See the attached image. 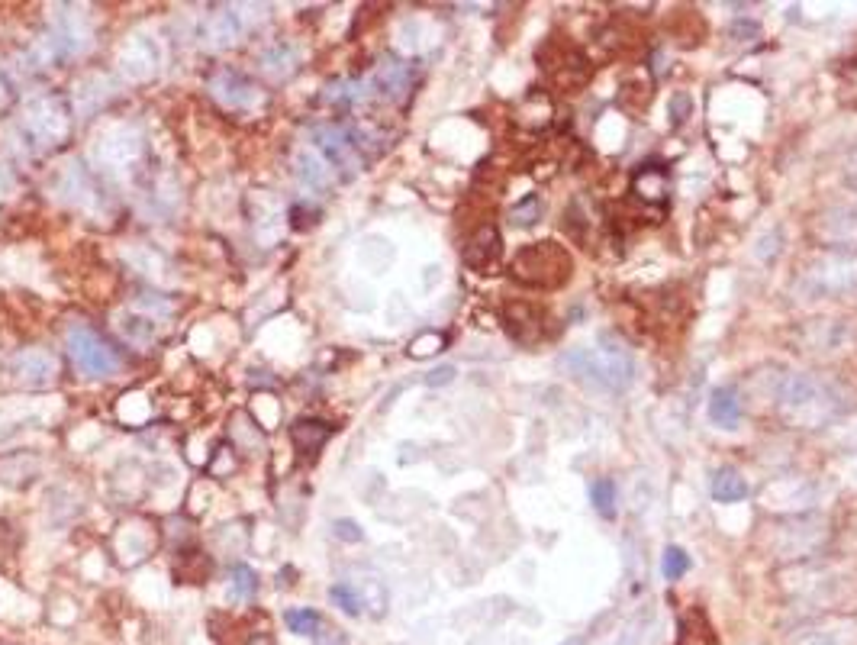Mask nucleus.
I'll return each mask as SVG.
<instances>
[{
  "mask_svg": "<svg viewBox=\"0 0 857 645\" xmlns=\"http://www.w3.org/2000/svg\"><path fill=\"white\" fill-rule=\"evenodd\" d=\"M558 368L568 378L587 381L593 387L619 394L632 384L635 362H632V352L626 349V342H619L613 333H603L597 349H574L568 355H561Z\"/></svg>",
  "mask_w": 857,
  "mask_h": 645,
  "instance_id": "nucleus-2",
  "label": "nucleus"
},
{
  "mask_svg": "<svg viewBox=\"0 0 857 645\" xmlns=\"http://www.w3.org/2000/svg\"><path fill=\"white\" fill-rule=\"evenodd\" d=\"M452 378H455V368H452V365H442V368L429 371V375H426V384H432V387H435V384H448Z\"/></svg>",
  "mask_w": 857,
  "mask_h": 645,
  "instance_id": "nucleus-37",
  "label": "nucleus"
},
{
  "mask_svg": "<svg viewBox=\"0 0 857 645\" xmlns=\"http://www.w3.org/2000/svg\"><path fill=\"white\" fill-rule=\"evenodd\" d=\"M848 181L857 188V149L851 152V159H848Z\"/></svg>",
  "mask_w": 857,
  "mask_h": 645,
  "instance_id": "nucleus-38",
  "label": "nucleus"
},
{
  "mask_svg": "<svg viewBox=\"0 0 857 645\" xmlns=\"http://www.w3.org/2000/svg\"><path fill=\"white\" fill-rule=\"evenodd\" d=\"M584 642H587V636H577V639H568L564 645H584Z\"/></svg>",
  "mask_w": 857,
  "mask_h": 645,
  "instance_id": "nucleus-39",
  "label": "nucleus"
},
{
  "mask_svg": "<svg viewBox=\"0 0 857 645\" xmlns=\"http://www.w3.org/2000/svg\"><path fill=\"white\" fill-rule=\"evenodd\" d=\"M26 129L39 142H52L65 133V113L55 104H49V100H39V104H33L26 110Z\"/></svg>",
  "mask_w": 857,
  "mask_h": 645,
  "instance_id": "nucleus-12",
  "label": "nucleus"
},
{
  "mask_svg": "<svg viewBox=\"0 0 857 645\" xmlns=\"http://www.w3.org/2000/svg\"><path fill=\"white\" fill-rule=\"evenodd\" d=\"M210 91L223 107H232V110H252L261 104V91L255 88V81H249L242 71H232V68L216 71L210 78Z\"/></svg>",
  "mask_w": 857,
  "mask_h": 645,
  "instance_id": "nucleus-7",
  "label": "nucleus"
},
{
  "mask_svg": "<svg viewBox=\"0 0 857 645\" xmlns=\"http://www.w3.org/2000/svg\"><path fill=\"white\" fill-rule=\"evenodd\" d=\"M690 110H693L690 94H687V91H677L674 100H671V117H674V123H684V120L690 117Z\"/></svg>",
  "mask_w": 857,
  "mask_h": 645,
  "instance_id": "nucleus-33",
  "label": "nucleus"
},
{
  "mask_svg": "<svg viewBox=\"0 0 857 645\" xmlns=\"http://www.w3.org/2000/svg\"><path fill=\"white\" fill-rule=\"evenodd\" d=\"M294 168H297L300 184L307 191H326L329 188V165H326V159H319L316 152H310V149L297 152Z\"/></svg>",
  "mask_w": 857,
  "mask_h": 645,
  "instance_id": "nucleus-17",
  "label": "nucleus"
},
{
  "mask_svg": "<svg viewBox=\"0 0 857 645\" xmlns=\"http://www.w3.org/2000/svg\"><path fill=\"white\" fill-rule=\"evenodd\" d=\"M506 329H510V336L516 342H522V346H532V342H539L545 336V313L529 304V300H513V304H506Z\"/></svg>",
  "mask_w": 857,
  "mask_h": 645,
  "instance_id": "nucleus-8",
  "label": "nucleus"
},
{
  "mask_svg": "<svg viewBox=\"0 0 857 645\" xmlns=\"http://www.w3.org/2000/svg\"><path fill=\"white\" fill-rule=\"evenodd\" d=\"M68 352H71V362L91 378H107L120 368L116 352L97 333H91L87 326H75L68 333Z\"/></svg>",
  "mask_w": 857,
  "mask_h": 645,
  "instance_id": "nucleus-6",
  "label": "nucleus"
},
{
  "mask_svg": "<svg viewBox=\"0 0 857 645\" xmlns=\"http://www.w3.org/2000/svg\"><path fill=\"white\" fill-rule=\"evenodd\" d=\"M632 197L645 207H664L671 197V175L664 165H642L632 175Z\"/></svg>",
  "mask_w": 857,
  "mask_h": 645,
  "instance_id": "nucleus-9",
  "label": "nucleus"
},
{
  "mask_svg": "<svg viewBox=\"0 0 857 645\" xmlns=\"http://www.w3.org/2000/svg\"><path fill=\"white\" fill-rule=\"evenodd\" d=\"M371 88L387 97V100H406V94H410L413 88V71L406 62L400 59H384L381 65L374 68V75L368 78Z\"/></svg>",
  "mask_w": 857,
  "mask_h": 645,
  "instance_id": "nucleus-10",
  "label": "nucleus"
},
{
  "mask_svg": "<svg viewBox=\"0 0 857 645\" xmlns=\"http://www.w3.org/2000/svg\"><path fill=\"white\" fill-rule=\"evenodd\" d=\"M857 639V623L851 620H832V623H819L806 629V633L796 639V645H854Z\"/></svg>",
  "mask_w": 857,
  "mask_h": 645,
  "instance_id": "nucleus-15",
  "label": "nucleus"
},
{
  "mask_svg": "<svg viewBox=\"0 0 857 645\" xmlns=\"http://www.w3.org/2000/svg\"><path fill=\"white\" fill-rule=\"evenodd\" d=\"M284 623L294 636H316L323 629V616H319L313 607H297L284 613Z\"/></svg>",
  "mask_w": 857,
  "mask_h": 645,
  "instance_id": "nucleus-23",
  "label": "nucleus"
},
{
  "mask_svg": "<svg viewBox=\"0 0 857 645\" xmlns=\"http://www.w3.org/2000/svg\"><path fill=\"white\" fill-rule=\"evenodd\" d=\"M551 62L555 65H545V71L551 75V81H558L561 88H568V91L580 88V84L590 78V62L577 49H564L561 59L551 55Z\"/></svg>",
  "mask_w": 857,
  "mask_h": 645,
  "instance_id": "nucleus-13",
  "label": "nucleus"
},
{
  "mask_svg": "<svg viewBox=\"0 0 857 645\" xmlns=\"http://www.w3.org/2000/svg\"><path fill=\"white\" fill-rule=\"evenodd\" d=\"M713 497L719 504H738V500L748 497V481L735 468H719L713 478Z\"/></svg>",
  "mask_w": 857,
  "mask_h": 645,
  "instance_id": "nucleus-20",
  "label": "nucleus"
},
{
  "mask_svg": "<svg viewBox=\"0 0 857 645\" xmlns=\"http://www.w3.org/2000/svg\"><path fill=\"white\" fill-rule=\"evenodd\" d=\"M261 68H265L271 78H287L290 71L297 68V49L287 46V42H278V46H271L261 55Z\"/></svg>",
  "mask_w": 857,
  "mask_h": 645,
  "instance_id": "nucleus-21",
  "label": "nucleus"
},
{
  "mask_svg": "<svg viewBox=\"0 0 857 645\" xmlns=\"http://www.w3.org/2000/svg\"><path fill=\"white\" fill-rule=\"evenodd\" d=\"M332 536L342 539V542H361V539H365V533H361V526L355 520H336V523H332Z\"/></svg>",
  "mask_w": 857,
  "mask_h": 645,
  "instance_id": "nucleus-32",
  "label": "nucleus"
},
{
  "mask_svg": "<svg viewBox=\"0 0 857 645\" xmlns=\"http://www.w3.org/2000/svg\"><path fill=\"white\" fill-rule=\"evenodd\" d=\"M497 258H500V233H497V226H490V223L477 226L471 233V239H468V246H464V265L474 268V271H487V268L497 265Z\"/></svg>",
  "mask_w": 857,
  "mask_h": 645,
  "instance_id": "nucleus-11",
  "label": "nucleus"
},
{
  "mask_svg": "<svg viewBox=\"0 0 857 645\" xmlns=\"http://www.w3.org/2000/svg\"><path fill=\"white\" fill-rule=\"evenodd\" d=\"M358 591H361V600H365V607H371V613L381 616L387 610V591L381 587V581H374V578L361 581Z\"/></svg>",
  "mask_w": 857,
  "mask_h": 645,
  "instance_id": "nucleus-30",
  "label": "nucleus"
},
{
  "mask_svg": "<svg viewBox=\"0 0 857 645\" xmlns=\"http://www.w3.org/2000/svg\"><path fill=\"white\" fill-rule=\"evenodd\" d=\"M661 571H664V578L667 581H680L690 571V558H687V552L680 549V546H667V552H664V558H661Z\"/></svg>",
  "mask_w": 857,
  "mask_h": 645,
  "instance_id": "nucleus-28",
  "label": "nucleus"
},
{
  "mask_svg": "<svg viewBox=\"0 0 857 645\" xmlns=\"http://www.w3.org/2000/svg\"><path fill=\"white\" fill-rule=\"evenodd\" d=\"M120 329H123L129 339L149 342V339L155 336V320H149V317H133V313H129V317H120Z\"/></svg>",
  "mask_w": 857,
  "mask_h": 645,
  "instance_id": "nucleus-29",
  "label": "nucleus"
},
{
  "mask_svg": "<svg viewBox=\"0 0 857 645\" xmlns=\"http://www.w3.org/2000/svg\"><path fill=\"white\" fill-rule=\"evenodd\" d=\"M645 629H648V613L635 616V620L626 623V629L619 633V639L613 645H642L645 642Z\"/></svg>",
  "mask_w": 857,
  "mask_h": 645,
  "instance_id": "nucleus-31",
  "label": "nucleus"
},
{
  "mask_svg": "<svg viewBox=\"0 0 857 645\" xmlns=\"http://www.w3.org/2000/svg\"><path fill=\"white\" fill-rule=\"evenodd\" d=\"M571 268L574 262L564 246H558V242H532V246L516 252L510 275L526 288L555 291L571 278Z\"/></svg>",
  "mask_w": 857,
  "mask_h": 645,
  "instance_id": "nucleus-3",
  "label": "nucleus"
},
{
  "mask_svg": "<svg viewBox=\"0 0 857 645\" xmlns=\"http://www.w3.org/2000/svg\"><path fill=\"white\" fill-rule=\"evenodd\" d=\"M10 375L17 384H49L55 378V362L42 352H23L10 362Z\"/></svg>",
  "mask_w": 857,
  "mask_h": 645,
  "instance_id": "nucleus-14",
  "label": "nucleus"
},
{
  "mask_svg": "<svg viewBox=\"0 0 857 645\" xmlns=\"http://www.w3.org/2000/svg\"><path fill=\"white\" fill-rule=\"evenodd\" d=\"M758 33H761V26L754 23V20H735V23H732V36H735V39H754Z\"/></svg>",
  "mask_w": 857,
  "mask_h": 645,
  "instance_id": "nucleus-35",
  "label": "nucleus"
},
{
  "mask_svg": "<svg viewBox=\"0 0 857 645\" xmlns=\"http://www.w3.org/2000/svg\"><path fill=\"white\" fill-rule=\"evenodd\" d=\"M442 349V336H435V333H426V336H419L416 342H413V355L416 358H423V355H432V352H439Z\"/></svg>",
  "mask_w": 857,
  "mask_h": 645,
  "instance_id": "nucleus-34",
  "label": "nucleus"
},
{
  "mask_svg": "<svg viewBox=\"0 0 857 645\" xmlns=\"http://www.w3.org/2000/svg\"><path fill=\"white\" fill-rule=\"evenodd\" d=\"M313 142L326 155V165L345 171V178L358 175L361 165H365L368 133H361L355 126H316Z\"/></svg>",
  "mask_w": 857,
  "mask_h": 645,
  "instance_id": "nucleus-5",
  "label": "nucleus"
},
{
  "mask_svg": "<svg viewBox=\"0 0 857 645\" xmlns=\"http://www.w3.org/2000/svg\"><path fill=\"white\" fill-rule=\"evenodd\" d=\"M590 500H593V510H597L603 520H613L616 516V481L597 478L590 487Z\"/></svg>",
  "mask_w": 857,
  "mask_h": 645,
  "instance_id": "nucleus-25",
  "label": "nucleus"
},
{
  "mask_svg": "<svg viewBox=\"0 0 857 645\" xmlns=\"http://www.w3.org/2000/svg\"><path fill=\"white\" fill-rule=\"evenodd\" d=\"M329 600H332V604H336L342 613H348V616H361V613H365V600H361L358 584H352V581L332 584V587H329Z\"/></svg>",
  "mask_w": 857,
  "mask_h": 645,
  "instance_id": "nucleus-22",
  "label": "nucleus"
},
{
  "mask_svg": "<svg viewBox=\"0 0 857 645\" xmlns=\"http://www.w3.org/2000/svg\"><path fill=\"white\" fill-rule=\"evenodd\" d=\"M313 645H348V639L339 633V629H319Z\"/></svg>",
  "mask_w": 857,
  "mask_h": 645,
  "instance_id": "nucleus-36",
  "label": "nucleus"
},
{
  "mask_svg": "<svg viewBox=\"0 0 857 645\" xmlns=\"http://www.w3.org/2000/svg\"><path fill=\"white\" fill-rule=\"evenodd\" d=\"M155 65H158V46L149 36L133 39V46L123 52V68L129 71V75H136V78L155 71Z\"/></svg>",
  "mask_w": 857,
  "mask_h": 645,
  "instance_id": "nucleus-18",
  "label": "nucleus"
},
{
  "mask_svg": "<svg viewBox=\"0 0 857 645\" xmlns=\"http://www.w3.org/2000/svg\"><path fill=\"white\" fill-rule=\"evenodd\" d=\"M542 213H545L542 197H539V194H529L526 200H519V204L510 210V220H513L516 226H535V223L542 220Z\"/></svg>",
  "mask_w": 857,
  "mask_h": 645,
  "instance_id": "nucleus-27",
  "label": "nucleus"
},
{
  "mask_svg": "<svg viewBox=\"0 0 857 645\" xmlns=\"http://www.w3.org/2000/svg\"><path fill=\"white\" fill-rule=\"evenodd\" d=\"M845 407V394L838 391V384L819 375L793 371L777 387V413L793 429H822L838 413H845Z\"/></svg>",
  "mask_w": 857,
  "mask_h": 645,
  "instance_id": "nucleus-1",
  "label": "nucleus"
},
{
  "mask_svg": "<svg viewBox=\"0 0 857 645\" xmlns=\"http://www.w3.org/2000/svg\"><path fill=\"white\" fill-rule=\"evenodd\" d=\"M709 420L722 429H735L742 423V400H738L732 387H719L713 394V400H709Z\"/></svg>",
  "mask_w": 857,
  "mask_h": 645,
  "instance_id": "nucleus-16",
  "label": "nucleus"
},
{
  "mask_svg": "<svg viewBox=\"0 0 857 645\" xmlns=\"http://www.w3.org/2000/svg\"><path fill=\"white\" fill-rule=\"evenodd\" d=\"M857 288V252H825L800 271L796 291L809 300L838 297Z\"/></svg>",
  "mask_w": 857,
  "mask_h": 645,
  "instance_id": "nucleus-4",
  "label": "nucleus"
},
{
  "mask_svg": "<svg viewBox=\"0 0 857 645\" xmlns=\"http://www.w3.org/2000/svg\"><path fill=\"white\" fill-rule=\"evenodd\" d=\"M258 591V578L255 571L249 565H236L229 571V597L239 600V604H245V600H252Z\"/></svg>",
  "mask_w": 857,
  "mask_h": 645,
  "instance_id": "nucleus-26",
  "label": "nucleus"
},
{
  "mask_svg": "<svg viewBox=\"0 0 857 645\" xmlns=\"http://www.w3.org/2000/svg\"><path fill=\"white\" fill-rule=\"evenodd\" d=\"M332 436V426L323 420H297L294 429H290V439L300 452H316L323 442Z\"/></svg>",
  "mask_w": 857,
  "mask_h": 645,
  "instance_id": "nucleus-19",
  "label": "nucleus"
},
{
  "mask_svg": "<svg viewBox=\"0 0 857 645\" xmlns=\"http://www.w3.org/2000/svg\"><path fill=\"white\" fill-rule=\"evenodd\" d=\"M239 30H242V23H239V17H236L232 10L216 13V17L210 20V39H213V46H232V42L239 39Z\"/></svg>",
  "mask_w": 857,
  "mask_h": 645,
  "instance_id": "nucleus-24",
  "label": "nucleus"
}]
</instances>
